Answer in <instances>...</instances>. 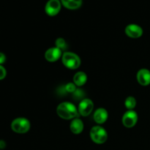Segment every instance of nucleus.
Returning a JSON list of instances; mask_svg holds the SVG:
<instances>
[{
  "label": "nucleus",
  "mask_w": 150,
  "mask_h": 150,
  "mask_svg": "<svg viewBox=\"0 0 150 150\" xmlns=\"http://www.w3.org/2000/svg\"><path fill=\"white\" fill-rule=\"evenodd\" d=\"M57 113L59 117L64 120H72L78 118L80 115L74 104L70 102H63L58 105Z\"/></svg>",
  "instance_id": "nucleus-1"
},
{
  "label": "nucleus",
  "mask_w": 150,
  "mask_h": 150,
  "mask_svg": "<svg viewBox=\"0 0 150 150\" xmlns=\"http://www.w3.org/2000/svg\"><path fill=\"white\" fill-rule=\"evenodd\" d=\"M62 61L63 64L70 70H76L81 65L80 58L73 52H64L62 57Z\"/></svg>",
  "instance_id": "nucleus-2"
},
{
  "label": "nucleus",
  "mask_w": 150,
  "mask_h": 150,
  "mask_svg": "<svg viewBox=\"0 0 150 150\" xmlns=\"http://www.w3.org/2000/svg\"><path fill=\"white\" fill-rule=\"evenodd\" d=\"M11 129L15 133H27L30 129V122L29 120L23 117H18L16 118L12 122Z\"/></svg>",
  "instance_id": "nucleus-3"
},
{
  "label": "nucleus",
  "mask_w": 150,
  "mask_h": 150,
  "mask_svg": "<svg viewBox=\"0 0 150 150\" xmlns=\"http://www.w3.org/2000/svg\"><path fill=\"white\" fill-rule=\"evenodd\" d=\"M90 137L92 142L98 144H102L106 142L108 134L103 127L100 126H95L90 130Z\"/></svg>",
  "instance_id": "nucleus-4"
},
{
  "label": "nucleus",
  "mask_w": 150,
  "mask_h": 150,
  "mask_svg": "<svg viewBox=\"0 0 150 150\" xmlns=\"http://www.w3.org/2000/svg\"><path fill=\"white\" fill-rule=\"evenodd\" d=\"M138 122V114L133 110H128L122 117V124L127 128L134 127Z\"/></svg>",
  "instance_id": "nucleus-5"
},
{
  "label": "nucleus",
  "mask_w": 150,
  "mask_h": 150,
  "mask_svg": "<svg viewBox=\"0 0 150 150\" xmlns=\"http://www.w3.org/2000/svg\"><path fill=\"white\" fill-rule=\"evenodd\" d=\"M62 3L60 0H48L45 7V11L49 16H55L61 10Z\"/></svg>",
  "instance_id": "nucleus-6"
},
{
  "label": "nucleus",
  "mask_w": 150,
  "mask_h": 150,
  "mask_svg": "<svg viewBox=\"0 0 150 150\" xmlns=\"http://www.w3.org/2000/svg\"><path fill=\"white\" fill-rule=\"evenodd\" d=\"M93 108V102L90 99L86 98V99L82 100L80 102L79 105V108H78V111H79L80 115L83 116V117H87L92 112Z\"/></svg>",
  "instance_id": "nucleus-7"
},
{
  "label": "nucleus",
  "mask_w": 150,
  "mask_h": 150,
  "mask_svg": "<svg viewBox=\"0 0 150 150\" xmlns=\"http://www.w3.org/2000/svg\"><path fill=\"white\" fill-rule=\"evenodd\" d=\"M62 51L57 47H53L47 50L45 53V58L50 62L57 61L62 57Z\"/></svg>",
  "instance_id": "nucleus-8"
},
{
  "label": "nucleus",
  "mask_w": 150,
  "mask_h": 150,
  "mask_svg": "<svg viewBox=\"0 0 150 150\" xmlns=\"http://www.w3.org/2000/svg\"><path fill=\"white\" fill-rule=\"evenodd\" d=\"M125 34L131 38H139L143 35V29L137 24H129L125 28Z\"/></svg>",
  "instance_id": "nucleus-9"
},
{
  "label": "nucleus",
  "mask_w": 150,
  "mask_h": 150,
  "mask_svg": "<svg viewBox=\"0 0 150 150\" xmlns=\"http://www.w3.org/2000/svg\"><path fill=\"white\" fill-rule=\"evenodd\" d=\"M137 81L142 86H148L150 84V71L148 69L143 68L137 73Z\"/></svg>",
  "instance_id": "nucleus-10"
},
{
  "label": "nucleus",
  "mask_w": 150,
  "mask_h": 150,
  "mask_svg": "<svg viewBox=\"0 0 150 150\" xmlns=\"http://www.w3.org/2000/svg\"><path fill=\"white\" fill-rule=\"evenodd\" d=\"M108 117V114L106 110H105V108H98V109L95 111L93 118L95 122L98 123V124L99 125H101L103 124V123H105V122H106Z\"/></svg>",
  "instance_id": "nucleus-11"
},
{
  "label": "nucleus",
  "mask_w": 150,
  "mask_h": 150,
  "mask_svg": "<svg viewBox=\"0 0 150 150\" xmlns=\"http://www.w3.org/2000/svg\"><path fill=\"white\" fill-rule=\"evenodd\" d=\"M70 130L74 134H80L83 130V123L79 118L73 119L70 125Z\"/></svg>",
  "instance_id": "nucleus-12"
},
{
  "label": "nucleus",
  "mask_w": 150,
  "mask_h": 150,
  "mask_svg": "<svg viewBox=\"0 0 150 150\" xmlns=\"http://www.w3.org/2000/svg\"><path fill=\"white\" fill-rule=\"evenodd\" d=\"M62 4L69 10H77L81 6L82 0H60Z\"/></svg>",
  "instance_id": "nucleus-13"
},
{
  "label": "nucleus",
  "mask_w": 150,
  "mask_h": 150,
  "mask_svg": "<svg viewBox=\"0 0 150 150\" xmlns=\"http://www.w3.org/2000/svg\"><path fill=\"white\" fill-rule=\"evenodd\" d=\"M87 81V76L84 72H78L73 77V83L78 86H81L86 83Z\"/></svg>",
  "instance_id": "nucleus-14"
},
{
  "label": "nucleus",
  "mask_w": 150,
  "mask_h": 150,
  "mask_svg": "<svg viewBox=\"0 0 150 150\" xmlns=\"http://www.w3.org/2000/svg\"><path fill=\"white\" fill-rule=\"evenodd\" d=\"M125 105L128 110H133L136 105V100L135 98L132 96L127 97L125 102Z\"/></svg>",
  "instance_id": "nucleus-15"
},
{
  "label": "nucleus",
  "mask_w": 150,
  "mask_h": 150,
  "mask_svg": "<svg viewBox=\"0 0 150 150\" xmlns=\"http://www.w3.org/2000/svg\"><path fill=\"white\" fill-rule=\"evenodd\" d=\"M55 45L57 48H59V49H61L62 51L67 48V43H66L64 39H63V38H58V39H57V40H56L55 42Z\"/></svg>",
  "instance_id": "nucleus-16"
},
{
  "label": "nucleus",
  "mask_w": 150,
  "mask_h": 150,
  "mask_svg": "<svg viewBox=\"0 0 150 150\" xmlns=\"http://www.w3.org/2000/svg\"><path fill=\"white\" fill-rule=\"evenodd\" d=\"M76 85L74 83H68L65 86V90L67 92H70V93H74L76 91Z\"/></svg>",
  "instance_id": "nucleus-17"
},
{
  "label": "nucleus",
  "mask_w": 150,
  "mask_h": 150,
  "mask_svg": "<svg viewBox=\"0 0 150 150\" xmlns=\"http://www.w3.org/2000/svg\"><path fill=\"white\" fill-rule=\"evenodd\" d=\"M6 75H7V71H6L5 68L0 64V80L4 79L6 77Z\"/></svg>",
  "instance_id": "nucleus-18"
},
{
  "label": "nucleus",
  "mask_w": 150,
  "mask_h": 150,
  "mask_svg": "<svg viewBox=\"0 0 150 150\" xmlns=\"http://www.w3.org/2000/svg\"><path fill=\"white\" fill-rule=\"evenodd\" d=\"M6 61V56L4 55V54H3L2 52H0V64L2 65V64H4Z\"/></svg>",
  "instance_id": "nucleus-19"
},
{
  "label": "nucleus",
  "mask_w": 150,
  "mask_h": 150,
  "mask_svg": "<svg viewBox=\"0 0 150 150\" xmlns=\"http://www.w3.org/2000/svg\"><path fill=\"white\" fill-rule=\"evenodd\" d=\"M6 146V143L4 141L0 140V149H4Z\"/></svg>",
  "instance_id": "nucleus-20"
}]
</instances>
